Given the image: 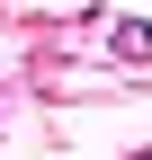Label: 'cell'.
<instances>
[{"label": "cell", "mask_w": 152, "mask_h": 160, "mask_svg": "<svg viewBox=\"0 0 152 160\" xmlns=\"http://www.w3.org/2000/svg\"><path fill=\"white\" fill-rule=\"evenodd\" d=\"M107 53H117V62H152V27L143 18H117V27H107Z\"/></svg>", "instance_id": "obj_1"}]
</instances>
